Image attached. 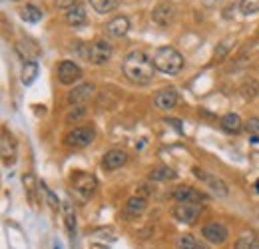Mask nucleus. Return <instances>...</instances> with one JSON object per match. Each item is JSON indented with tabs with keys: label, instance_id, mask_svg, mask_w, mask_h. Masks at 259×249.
Instances as JSON below:
<instances>
[{
	"label": "nucleus",
	"instance_id": "nucleus-21",
	"mask_svg": "<svg viewBox=\"0 0 259 249\" xmlns=\"http://www.w3.org/2000/svg\"><path fill=\"white\" fill-rule=\"evenodd\" d=\"M176 172L171 170V168H167V165H162V168H156V170H152V174H150V178L154 180V182H167V180H176Z\"/></svg>",
	"mask_w": 259,
	"mask_h": 249
},
{
	"label": "nucleus",
	"instance_id": "nucleus-10",
	"mask_svg": "<svg viewBox=\"0 0 259 249\" xmlns=\"http://www.w3.org/2000/svg\"><path fill=\"white\" fill-rule=\"evenodd\" d=\"M74 189L76 193H80L84 199L92 197L94 189H96V178L90 174H76L74 176Z\"/></svg>",
	"mask_w": 259,
	"mask_h": 249
},
{
	"label": "nucleus",
	"instance_id": "nucleus-2",
	"mask_svg": "<svg viewBox=\"0 0 259 249\" xmlns=\"http://www.w3.org/2000/svg\"><path fill=\"white\" fill-rule=\"evenodd\" d=\"M154 66L167 76H176L184 68V56L174 48V46H162L154 52Z\"/></svg>",
	"mask_w": 259,
	"mask_h": 249
},
{
	"label": "nucleus",
	"instance_id": "nucleus-3",
	"mask_svg": "<svg viewBox=\"0 0 259 249\" xmlns=\"http://www.w3.org/2000/svg\"><path fill=\"white\" fill-rule=\"evenodd\" d=\"M94 138H96V130L90 126H82L66 134V144L72 148H88L94 142Z\"/></svg>",
	"mask_w": 259,
	"mask_h": 249
},
{
	"label": "nucleus",
	"instance_id": "nucleus-24",
	"mask_svg": "<svg viewBox=\"0 0 259 249\" xmlns=\"http://www.w3.org/2000/svg\"><path fill=\"white\" fill-rule=\"evenodd\" d=\"M38 76V64L36 62H26L22 66V84H32Z\"/></svg>",
	"mask_w": 259,
	"mask_h": 249
},
{
	"label": "nucleus",
	"instance_id": "nucleus-1",
	"mask_svg": "<svg viewBox=\"0 0 259 249\" xmlns=\"http://www.w3.org/2000/svg\"><path fill=\"white\" fill-rule=\"evenodd\" d=\"M122 70H124V76L128 78L130 82L138 84V86L150 84L154 80V76H156L154 60L144 50H132L128 56L124 58Z\"/></svg>",
	"mask_w": 259,
	"mask_h": 249
},
{
	"label": "nucleus",
	"instance_id": "nucleus-18",
	"mask_svg": "<svg viewBox=\"0 0 259 249\" xmlns=\"http://www.w3.org/2000/svg\"><path fill=\"white\" fill-rule=\"evenodd\" d=\"M220 126H222V130L227 132V134H239L241 128H243V122H241V118H239L237 114L229 112V114H226V116L220 120Z\"/></svg>",
	"mask_w": 259,
	"mask_h": 249
},
{
	"label": "nucleus",
	"instance_id": "nucleus-7",
	"mask_svg": "<svg viewBox=\"0 0 259 249\" xmlns=\"http://www.w3.org/2000/svg\"><path fill=\"white\" fill-rule=\"evenodd\" d=\"M82 76H84V72H82V68L76 62L64 60V62L58 66V80H60V84H64V86H72V84L80 82Z\"/></svg>",
	"mask_w": 259,
	"mask_h": 249
},
{
	"label": "nucleus",
	"instance_id": "nucleus-32",
	"mask_svg": "<svg viewBox=\"0 0 259 249\" xmlns=\"http://www.w3.org/2000/svg\"><path fill=\"white\" fill-rule=\"evenodd\" d=\"M255 189H257V193H259V180L255 182Z\"/></svg>",
	"mask_w": 259,
	"mask_h": 249
},
{
	"label": "nucleus",
	"instance_id": "nucleus-25",
	"mask_svg": "<svg viewBox=\"0 0 259 249\" xmlns=\"http://www.w3.org/2000/svg\"><path fill=\"white\" fill-rule=\"evenodd\" d=\"M239 8H241V14H245V16L257 14L259 12V0H241V2H239Z\"/></svg>",
	"mask_w": 259,
	"mask_h": 249
},
{
	"label": "nucleus",
	"instance_id": "nucleus-20",
	"mask_svg": "<svg viewBox=\"0 0 259 249\" xmlns=\"http://www.w3.org/2000/svg\"><path fill=\"white\" fill-rule=\"evenodd\" d=\"M20 16H22V20H24V22L36 24V22H40V20H42V10H40L38 6H34V4H26V6L20 10Z\"/></svg>",
	"mask_w": 259,
	"mask_h": 249
},
{
	"label": "nucleus",
	"instance_id": "nucleus-31",
	"mask_svg": "<svg viewBox=\"0 0 259 249\" xmlns=\"http://www.w3.org/2000/svg\"><path fill=\"white\" fill-rule=\"evenodd\" d=\"M78 0H56V4H58V8H70V6H74Z\"/></svg>",
	"mask_w": 259,
	"mask_h": 249
},
{
	"label": "nucleus",
	"instance_id": "nucleus-15",
	"mask_svg": "<svg viewBox=\"0 0 259 249\" xmlns=\"http://www.w3.org/2000/svg\"><path fill=\"white\" fill-rule=\"evenodd\" d=\"M128 30H130V20L126 16H114V18L106 24V32H108L110 36H114V38L126 36Z\"/></svg>",
	"mask_w": 259,
	"mask_h": 249
},
{
	"label": "nucleus",
	"instance_id": "nucleus-13",
	"mask_svg": "<svg viewBox=\"0 0 259 249\" xmlns=\"http://www.w3.org/2000/svg\"><path fill=\"white\" fill-rule=\"evenodd\" d=\"M126 161H128V154L124 150H110V152H106V156L102 159V165H104V170L114 172V170L122 168Z\"/></svg>",
	"mask_w": 259,
	"mask_h": 249
},
{
	"label": "nucleus",
	"instance_id": "nucleus-5",
	"mask_svg": "<svg viewBox=\"0 0 259 249\" xmlns=\"http://www.w3.org/2000/svg\"><path fill=\"white\" fill-rule=\"evenodd\" d=\"M201 212H203V205H199V203H176V208L171 210L174 218L182 223H188V225L195 223L197 218L201 216Z\"/></svg>",
	"mask_w": 259,
	"mask_h": 249
},
{
	"label": "nucleus",
	"instance_id": "nucleus-33",
	"mask_svg": "<svg viewBox=\"0 0 259 249\" xmlns=\"http://www.w3.org/2000/svg\"><path fill=\"white\" fill-rule=\"evenodd\" d=\"M197 249H207L205 245H197Z\"/></svg>",
	"mask_w": 259,
	"mask_h": 249
},
{
	"label": "nucleus",
	"instance_id": "nucleus-17",
	"mask_svg": "<svg viewBox=\"0 0 259 249\" xmlns=\"http://www.w3.org/2000/svg\"><path fill=\"white\" fill-rule=\"evenodd\" d=\"M86 18H88V16H86V6L80 4V2H76L74 6H70V8L66 10V22L72 24V26H80V24H84Z\"/></svg>",
	"mask_w": 259,
	"mask_h": 249
},
{
	"label": "nucleus",
	"instance_id": "nucleus-30",
	"mask_svg": "<svg viewBox=\"0 0 259 249\" xmlns=\"http://www.w3.org/2000/svg\"><path fill=\"white\" fill-rule=\"evenodd\" d=\"M44 191H46V197H48V201H50L52 210H58V205H60V203H58V199L54 197V193H52L50 189H46V187H44Z\"/></svg>",
	"mask_w": 259,
	"mask_h": 249
},
{
	"label": "nucleus",
	"instance_id": "nucleus-22",
	"mask_svg": "<svg viewBox=\"0 0 259 249\" xmlns=\"http://www.w3.org/2000/svg\"><path fill=\"white\" fill-rule=\"evenodd\" d=\"M62 212H64L66 229H68V233H70V235H74V233H76V214H74V208H72L68 201H64Z\"/></svg>",
	"mask_w": 259,
	"mask_h": 249
},
{
	"label": "nucleus",
	"instance_id": "nucleus-19",
	"mask_svg": "<svg viewBox=\"0 0 259 249\" xmlns=\"http://www.w3.org/2000/svg\"><path fill=\"white\" fill-rule=\"evenodd\" d=\"M146 212V199L142 197V195H134V197H130L128 203H126V216L130 218H138V216H142Z\"/></svg>",
	"mask_w": 259,
	"mask_h": 249
},
{
	"label": "nucleus",
	"instance_id": "nucleus-4",
	"mask_svg": "<svg viewBox=\"0 0 259 249\" xmlns=\"http://www.w3.org/2000/svg\"><path fill=\"white\" fill-rule=\"evenodd\" d=\"M112 44L108 40H96L90 44L88 48V60L94 64V66H102L112 58Z\"/></svg>",
	"mask_w": 259,
	"mask_h": 249
},
{
	"label": "nucleus",
	"instance_id": "nucleus-26",
	"mask_svg": "<svg viewBox=\"0 0 259 249\" xmlns=\"http://www.w3.org/2000/svg\"><path fill=\"white\" fill-rule=\"evenodd\" d=\"M245 130H247L251 142L257 144L259 142V118H249V122L245 124Z\"/></svg>",
	"mask_w": 259,
	"mask_h": 249
},
{
	"label": "nucleus",
	"instance_id": "nucleus-23",
	"mask_svg": "<svg viewBox=\"0 0 259 249\" xmlns=\"http://www.w3.org/2000/svg\"><path fill=\"white\" fill-rule=\"evenodd\" d=\"M90 4L98 14H106V12H112L114 8H118L120 0H90Z\"/></svg>",
	"mask_w": 259,
	"mask_h": 249
},
{
	"label": "nucleus",
	"instance_id": "nucleus-6",
	"mask_svg": "<svg viewBox=\"0 0 259 249\" xmlns=\"http://www.w3.org/2000/svg\"><path fill=\"white\" fill-rule=\"evenodd\" d=\"M201 235H203V239H205L207 243H211V245H222V243L227 241L229 231H227V227L224 223L211 221V223H207V225L201 229Z\"/></svg>",
	"mask_w": 259,
	"mask_h": 249
},
{
	"label": "nucleus",
	"instance_id": "nucleus-29",
	"mask_svg": "<svg viewBox=\"0 0 259 249\" xmlns=\"http://www.w3.org/2000/svg\"><path fill=\"white\" fill-rule=\"evenodd\" d=\"M84 114H86V110H84L82 106H80V108H74V110H70V112H68V116H66V124H70L72 120H74V122H78V120H80Z\"/></svg>",
	"mask_w": 259,
	"mask_h": 249
},
{
	"label": "nucleus",
	"instance_id": "nucleus-8",
	"mask_svg": "<svg viewBox=\"0 0 259 249\" xmlns=\"http://www.w3.org/2000/svg\"><path fill=\"white\" fill-rule=\"evenodd\" d=\"M194 174H195V178L201 180L215 195H227V186L222 178H218V176H213V174H209V172H205V170H199V168H194Z\"/></svg>",
	"mask_w": 259,
	"mask_h": 249
},
{
	"label": "nucleus",
	"instance_id": "nucleus-14",
	"mask_svg": "<svg viewBox=\"0 0 259 249\" xmlns=\"http://www.w3.org/2000/svg\"><path fill=\"white\" fill-rule=\"evenodd\" d=\"M94 92H96L94 84H80V86H76L72 92L68 94V102L70 104H84L94 96Z\"/></svg>",
	"mask_w": 259,
	"mask_h": 249
},
{
	"label": "nucleus",
	"instance_id": "nucleus-28",
	"mask_svg": "<svg viewBox=\"0 0 259 249\" xmlns=\"http://www.w3.org/2000/svg\"><path fill=\"white\" fill-rule=\"evenodd\" d=\"M235 249H257V243H255L253 237L243 235V237H239V239L235 241Z\"/></svg>",
	"mask_w": 259,
	"mask_h": 249
},
{
	"label": "nucleus",
	"instance_id": "nucleus-9",
	"mask_svg": "<svg viewBox=\"0 0 259 249\" xmlns=\"http://www.w3.org/2000/svg\"><path fill=\"white\" fill-rule=\"evenodd\" d=\"M171 197H174L178 203H199V205H201V201H207L205 193H201V191H197L195 187H190V186H180L171 193Z\"/></svg>",
	"mask_w": 259,
	"mask_h": 249
},
{
	"label": "nucleus",
	"instance_id": "nucleus-11",
	"mask_svg": "<svg viewBox=\"0 0 259 249\" xmlns=\"http://www.w3.org/2000/svg\"><path fill=\"white\" fill-rule=\"evenodd\" d=\"M154 104L162 112L174 110L176 104H178V92H176V88H163V90H160V92L154 96Z\"/></svg>",
	"mask_w": 259,
	"mask_h": 249
},
{
	"label": "nucleus",
	"instance_id": "nucleus-12",
	"mask_svg": "<svg viewBox=\"0 0 259 249\" xmlns=\"http://www.w3.org/2000/svg\"><path fill=\"white\" fill-rule=\"evenodd\" d=\"M174 16H176V6H174L171 2H162V4H158V6L154 8V12H152L154 22L160 24V26H167V24L174 20Z\"/></svg>",
	"mask_w": 259,
	"mask_h": 249
},
{
	"label": "nucleus",
	"instance_id": "nucleus-27",
	"mask_svg": "<svg viewBox=\"0 0 259 249\" xmlns=\"http://www.w3.org/2000/svg\"><path fill=\"white\" fill-rule=\"evenodd\" d=\"M176 249H197L194 235H180L178 243H176Z\"/></svg>",
	"mask_w": 259,
	"mask_h": 249
},
{
	"label": "nucleus",
	"instance_id": "nucleus-16",
	"mask_svg": "<svg viewBox=\"0 0 259 249\" xmlns=\"http://www.w3.org/2000/svg\"><path fill=\"white\" fill-rule=\"evenodd\" d=\"M2 159L6 165L14 163V159H16V142L6 130L2 132Z\"/></svg>",
	"mask_w": 259,
	"mask_h": 249
}]
</instances>
